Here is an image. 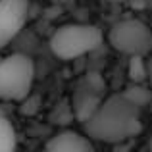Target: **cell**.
<instances>
[{
    "label": "cell",
    "instance_id": "cell-11",
    "mask_svg": "<svg viewBox=\"0 0 152 152\" xmlns=\"http://www.w3.org/2000/svg\"><path fill=\"white\" fill-rule=\"evenodd\" d=\"M108 2H112V4H125V2H129V0H108Z\"/></svg>",
    "mask_w": 152,
    "mask_h": 152
},
{
    "label": "cell",
    "instance_id": "cell-2",
    "mask_svg": "<svg viewBox=\"0 0 152 152\" xmlns=\"http://www.w3.org/2000/svg\"><path fill=\"white\" fill-rule=\"evenodd\" d=\"M102 31L91 23H67L52 33L50 50L60 60H75L102 45Z\"/></svg>",
    "mask_w": 152,
    "mask_h": 152
},
{
    "label": "cell",
    "instance_id": "cell-7",
    "mask_svg": "<svg viewBox=\"0 0 152 152\" xmlns=\"http://www.w3.org/2000/svg\"><path fill=\"white\" fill-rule=\"evenodd\" d=\"M18 146V137H15V129L12 123L8 121L6 115L0 114V152L14 150Z\"/></svg>",
    "mask_w": 152,
    "mask_h": 152
},
{
    "label": "cell",
    "instance_id": "cell-8",
    "mask_svg": "<svg viewBox=\"0 0 152 152\" xmlns=\"http://www.w3.org/2000/svg\"><path fill=\"white\" fill-rule=\"evenodd\" d=\"M123 96L129 98V100L139 108H145L146 104H150V100H152L150 89H145L141 83H133L131 87H127V89L123 91Z\"/></svg>",
    "mask_w": 152,
    "mask_h": 152
},
{
    "label": "cell",
    "instance_id": "cell-6",
    "mask_svg": "<svg viewBox=\"0 0 152 152\" xmlns=\"http://www.w3.org/2000/svg\"><path fill=\"white\" fill-rule=\"evenodd\" d=\"M46 150L52 152H91L94 148L89 137L77 133L71 129H64L50 137V141L45 145Z\"/></svg>",
    "mask_w": 152,
    "mask_h": 152
},
{
    "label": "cell",
    "instance_id": "cell-4",
    "mask_svg": "<svg viewBox=\"0 0 152 152\" xmlns=\"http://www.w3.org/2000/svg\"><path fill=\"white\" fill-rule=\"evenodd\" d=\"M112 48L125 56H146L152 52V31L141 19H123L108 33Z\"/></svg>",
    "mask_w": 152,
    "mask_h": 152
},
{
    "label": "cell",
    "instance_id": "cell-12",
    "mask_svg": "<svg viewBox=\"0 0 152 152\" xmlns=\"http://www.w3.org/2000/svg\"><path fill=\"white\" fill-rule=\"evenodd\" d=\"M145 148H146V150H152V137L148 139V142H146V146H145Z\"/></svg>",
    "mask_w": 152,
    "mask_h": 152
},
{
    "label": "cell",
    "instance_id": "cell-9",
    "mask_svg": "<svg viewBox=\"0 0 152 152\" xmlns=\"http://www.w3.org/2000/svg\"><path fill=\"white\" fill-rule=\"evenodd\" d=\"M127 75L131 83H145L146 81V60L145 56H129Z\"/></svg>",
    "mask_w": 152,
    "mask_h": 152
},
{
    "label": "cell",
    "instance_id": "cell-10",
    "mask_svg": "<svg viewBox=\"0 0 152 152\" xmlns=\"http://www.w3.org/2000/svg\"><path fill=\"white\" fill-rule=\"evenodd\" d=\"M146 79L150 81V87H152V54H150V58L146 60Z\"/></svg>",
    "mask_w": 152,
    "mask_h": 152
},
{
    "label": "cell",
    "instance_id": "cell-3",
    "mask_svg": "<svg viewBox=\"0 0 152 152\" xmlns=\"http://www.w3.org/2000/svg\"><path fill=\"white\" fill-rule=\"evenodd\" d=\"M35 81V64L25 54L0 58V100H25Z\"/></svg>",
    "mask_w": 152,
    "mask_h": 152
},
{
    "label": "cell",
    "instance_id": "cell-1",
    "mask_svg": "<svg viewBox=\"0 0 152 152\" xmlns=\"http://www.w3.org/2000/svg\"><path fill=\"white\" fill-rule=\"evenodd\" d=\"M141 110L129 98L121 94H112L106 100H100L98 108L89 119L83 121L85 135L93 141L118 145L137 137L142 131Z\"/></svg>",
    "mask_w": 152,
    "mask_h": 152
},
{
    "label": "cell",
    "instance_id": "cell-5",
    "mask_svg": "<svg viewBox=\"0 0 152 152\" xmlns=\"http://www.w3.org/2000/svg\"><path fill=\"white\" fill-rule=\"evenodd\" d=\"M27 0H0V50L18 37L27 19Z\"/></svg>",
    "mask_w": 152,
    "mask_h": 152
}]
</instances>
